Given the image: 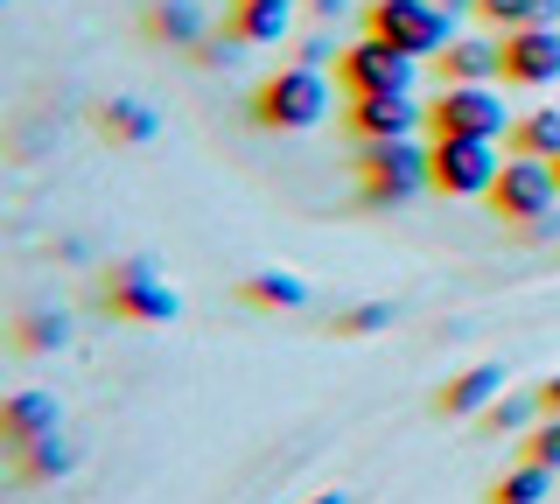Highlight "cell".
Returning a JSON list of instances; mask_svg holds the SVG:
<instances>
[{
	"label": "cell",
	"mask_w": 560,
	"mask_h": 504,
	"mask_svg": "<svg viewBox=\"0 0 560 504\" xmlns=\"http://www.w3.org/2000/svg\"><path fill=\"white\" fill-rule=\"evenodd\" d=\"M533 413H539V392H533V399H498V407H490L483 421L498 427V434H518L525 421H533Z\"/></svg>",
	"instance_id": "24"
},
{
	"label": "cell",
	"mask_w": 560,
	"mask_h": 504,
	"mask_svg": "<svg viewBox=\"0 0 560 504\" xmlns=\"http://www.w3.org/2000/svg\"><path fill=\"white\" fill-rule=\"evenodd\" d=\"M288 22H294V0H232V36L245 43V49H267V43H280L288 36Z\"/></svg>",
	"instance_id": "13"
},
{
	"label": "cell",
	"mask_w": 560,
	"mask_h": 504,
	"mask_svg": "<svg viewBox=\"0 0 560 504\" xmlns=\"http://www.w3.org/2000/svg\"><path fill=\"white\" fill-rule=\"evenodd\" d=\"M504 43V84L512 92H547L560 84V22L553 28H512Z\"/></svg>",
	"instance_id": "9"
},
{
	"label": "cell",
	"mask_w": 560,
	"mask_h": 504,
	"mask_svg": "<svg viewBox=\"0 0 560 504\" xmlns=\"http://www.w3.org/2000/svg\"><path fill=\"white\" fill-rule=\"evenodd\" d=\"M477 14H483L490 28L512 36V28H553L560 22V0H477Z\"/></svg>",
	"instance_id": "19"
},
{
	"label": "cell",
	"mask_w": 560,
	"mask_h": 504,
	"mask_svg": "<svg viewBox=\"0 0 560 504\" xmlns=\"http://www.w3.org/2000/svg\"><path fill=\"white\" fill-rule=\"evenodd\" d=\"M14 343L35 351V358H43V351H63V343H70V316H63V308H28L22 329H14Z\"/></svg>",
	"instance_id": "21"
},
{
	"label": "cell",
	"mask_w": 560,
	"mask_h": 504,
	"mask_svg": "<svg viewBox=\"0 0 560 504\" xmlns=\"http://www.w3.org/2000/svg\"><path fill=\"white\" fill-rule=\"evenodd\" d=\"M504 127H518V119L504 113V92H498V84H442V92L428 98V133H434V141H442V133L504 141Z\"/></svg>",
	"instance_id": "4"
},
{
	"label": "cell",
	"mask_w": 560,
	"mask_h": 504,
	"mask_svg": "<svg viewBox=\"0 0 560 504\" xmlns=\"http://www.w3.org/2000/svg\"><path fill=\"white\" fill-rule=\"evenodd\" d=\"M105 308L127 323H175L183 316V294L154 273V259H119L113 281H105Z\"/></svg>",
	"instance_id": "8"
},
{
	"label": "cell",
	"mask_w": 560,
	"mask_h": 504,
	"mask_svg": "<svg viewBox=\"0 0 560 504\" xmlns=\"http://www.w3.org/2000/svg\"><path fill=\"white\" fill-rule=\"evenodd\" d=\"M329 119V78L315 63H288L253 92V127L267 133H308Z\"/></svg>",
	"instance_id": "2"
},
{
	"label": "cell",
	"mask_w": 560,
	"mask_h": 504,
	"mask_svg": "<svg viewBox=\"0 0 560 504\" xmlns=\"http://www.w3.org/2000/svg\"><path fill=\"white\" fill-rule=\"evenodd\" d=\"M14 456H22V477H70V469H78V448H70L63 434H43V442L14 448Z\"/></svg>",
	"instance_id": "22"
},
{
	"label": "cell",
	"mask_w": 560,
	"mask_h": 504,
	"mask_svg": "<svg viewBox=\"0 0 560 504\" xmlns=\"http://www.w3.org/2000/svg\"><path fill=\"white\" fill-rule=\"evenodd\" d=\"M308 504H350V497L343 491H323V497H308Z\"/></svg>",
	"instance_id": "28"
},
{
	"label": "cell",
	"mask_w": 560,
	"mask_h": 504,
	"mask_svg": "<svg viewBox=\"0 0 560 504\" xmlns=\"http://www.w3.org/2000/svg\"><path fill=\"white\" fill-rule=\"evenodd\" d=\"M539 413H560V372L547 378V386H539Z\"/></svg>",
	"instance_id": "26"
},
{
	"label": "cell",
	"mask_w": 560,
	"mask_h": 504,
	"mask_svg": "<svg viewBox=\"0 0 560 504\" xmlns=\"http://www.w3.org/2000/svg\"><path fill=\"white\" fill-rule=\"evenodd\" d=\"M420 189H434V148H420V133L413 141H364L358 148V197L372 211H399Z\"/></svg>",
	"instance_id": "1"
},
{
	"label": "cell",
	"mask_w": 560,
	"mask_h": 504,
	"mask_svg": "<svg viewBox=\"0 0 560 504\" xmlns=\"http://www.w3.org/2000/svg\"><path fill=\"white\" fill-rule=\"evenodd\" d=\"M420 127H428V106H413V92L350 98V133L358 141H413Z\"/></svg>",
	"instance_id": "10"
},
{
	"label": "cell",
	"mask_w": 560,
	"mask_h": 504,
	"mask_svg": "<svg viewBox=\"0 0 560 504\" xmlns=\"http://www.w3.org/2000/svg\"><path fill=\"white\" fill-rule=\"evenodd\" d=\"M98 127L113 133V141H127V148H148L154 133H162V113H154L148 98H105V106H98Z\"/></svg>",
	"instance_id": "16"
},
{
	"label": "cell",
	"mask_w": 560,
	"mask_h": 504,
	"mask_svg": "<svg viewBox=\"0 0 560 504\" xmlns=\"http://www.w3.org/2000/svg\"><path fill=\"white\" fill-rule=\"evenodd\" d=\"M512 154H539V162H560V106H533V113H518V127H512Z\"/></svg>",
	"instance_id": "18"
},
{
	"label": "cell",
	"mask_w": 560,
	"mask_h": 504,
	"mask_svg": "<svg viewBox=\"0 0 560 504\" xmlns=\"http://www.w3.org/2000/svg\"><path fill=\"white\" fill-rule=\"evenodd\" d=\"M337 78H343V92H350V98L413 92L420 57H407V49H399V43H385V36H364V43H350L343 57H337Z\"/></svg>",
	"instance_id": "6"
},
{
	"label": "cell",
	"mask_w": 560,
	"mask_h": 504,
	"mask_svg": "<svg viewBox=\"0 0 560 504\" xmlns=\"http://www.w3.org/2000/svg\"><path fill=\"white\" fill-rule=\"evenodd\" d=\"M343 8H350V0H315V14H323V22H337Z\"/></svg>",
	"instance_id": "27"
},
{
	"label": "cell",
	"mask_w": 560,
	"mask_h": 504,
	"mask_svg": "<svg viewBox=\"0 0 560 504\" xmlns=\"http://www.w3.org/2000/svg\"><path fill=\"white\" fill-rule=\"evenodd\" d=\"M378 329H393V302H358L337 323V337H378Z\"/></svg>",
	"instance_id": "23"
},
{
	"label": "cell",
	"mask_w": 560,
	"mask_h": 504,
	"mask_svg": "<svg viewBox=\"0 0 560 504\" xmlns=\"http://www.w3.org/2000/svg\"><path fill=\"white\" fill-rule=\"evenodd\" d=\"M364 36H385V43L407 49V57L434 63L455 43V14L442 0H372V8H364Z\"/></svg>",
	"instance_id": "3"
},
{
	"label": "cell",
	"mask_w": 560,
	"mask_h": 504,
	"mask_svg": "<svg viewBox=\"0 0 560 504\" xmlns=\"http://www.w3.org/2000/svg\"><path fill=\"white\" fill-rule=\"evenodd\" d=\"M0 434H8V448H28V442H43V434H57V399L14 392L8 407H0Z\"/></svg>",
	"instance_id": "15"
},
{
	"label": "cell",
	"mask_w": 560,
	"mask_h": 504,
	"mask_svg": "<svg viewBox=\"0 0 560 504\" xmlns=\"http://www.w3.org/2000/svg\"><path fill=\"white\" fill-rule=\"evenodd\" d=\"M553 176H560V162H553Z\"/></svg>",
	"instance_id": "29"
},
{
	"label": "cell",
	"mask_w": 560,
	"mask_h": 504,
	"mask_svg": "<svg viewBox=\"0 0 560 504\" xmlns=\"http://www.w3.org/2000/svg\"><path fill=\"white\" fill-rule=\"evenodd\" d=\"M498 392H504V364H469V372H455L442 399L434 407L448 413V421H469V413H490L498 407Z\"/></svg>",
	"instance_id": "12"
},
{
	"label": "cell",
	"mask_w": 560,
	"mask_h": 504,
	"mask_svg": "<svg viewBox=\"0 0 560 504\" xmlns=\"http://www.w3.org/2000/svg\"><path fill=\"white\" fill-rule=\"evenodd\" d=\"M525 456L560 469V413H547V427H533V442H525Z\"/></svg>",
	"instance_id": "25"
},
{
	"label": "cell",
	"mask_w": 560,
	"mask_h": 504,
	"mask_svg": "<svg viewBox=\"0 0 560 504\" xmlns=\"http://www.w3.org/2000/svg\"><path fill=\"white\" fill-rule=\"evenodd\" d=\"M483 203H490L504 224H539V218H553V203H560L553 162H539V154H512V162H504V176H498V189H490Z\"/></svg>",
	"instance_id": "7"
},
{
	"label": "cell",
	"mask_w": 560,
	"mask_h": 504,
	"mask_svg": "<svg viewBox=\"0 0 560 504\" xmlns=\"http://www.w3.org/2000/svg\"><path fill=\"white\" fill-rule=\"evenodd\" d=\"M238 294L253 308H302L308 302V281H302V273H288V267H259V273H245V281H238Z\"/></svg>",
	"instance_id": "17"
},
{
	"label": "cell",
	"mask_w": 560,
	"mask_h": 504,
	"mask_svg": "<svg viewBox=\"0 0 560 504\" xmlns=\"http://www.w3.org/2000/svg\"><path fill=\"white\" fill-rule=\"evenodd\" d=\"M148 36L168 49H197L210 36V8L203 0H162V8H148Z\"/></svg>",
	"instance_id": "14"
},
{
	"label": "cell",
	"mask_w": 560,
	"mask_h": 504,
	"mask_svg": "<svg viewBox=\"0 0 560 504\" xmlns=\"http://www.w3.org/2000/svg\"><path fill=\"white\" fill-rule=\"evenodd\" d=\"M547 491H553V469L525 456L518 469H504V477L490 483V504H547Z\"/></svg>",
	"instance_id": "20"
},
{
	"label": "cell",
	"mask_w": 560,
	"mask_h": 504,
	"mask_svg": "<svg viewBox=\"0 0 560 504\" xmlns=\"http://www.w3.org/2000/svg\"><path fill=\"white\" fill-rule=\"evenodd\" d=\"M428 148H434V189L442 197H490L504 162H512V154H498V141H477V133H442Z\"/></svg>",
	"instance_id": "5"
},
{
	"label": "cell",
	"mask_w": 560,
	"mask_h": 504,
	"mask_svg": "<svg viewBox=\"0 0 560 504\" xmlns=\"http://www.w3.org/2000/svg\"><path fill=\"white\" fill-rule=\"evenodd\" d=\"M442 84H504V43H477V36H455L442 57H434Z\"/></svg>",
	"instance_id": "11"
}]
</instances>
